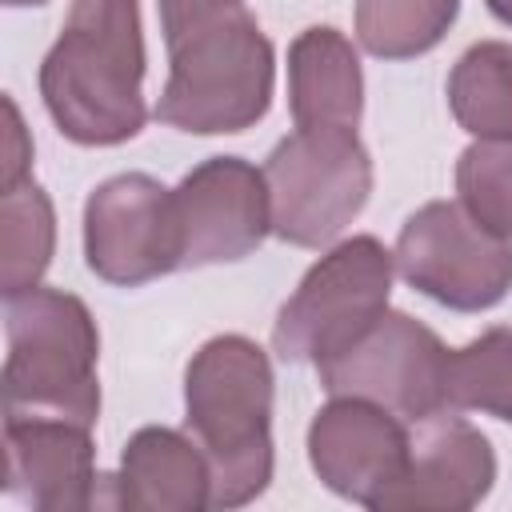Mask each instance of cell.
<instances>
[{"instance_id": "obj_11", "label": "cell", "mask_w": 512, "mask_h": 512, "mask_svg": "<svg viewBox=\"0 0 512 512\" xmlns=\"http://www.w3.org/2000/svg\"><path fill=\"white\" fill-rule=\"evenodd\" d=\"M176 212L184 228V268L244 260L272 232L264 168L240 156H208L176 184Z\"/></svg>"}, {"instance_id": "obj_24", "label": "cell", "mask_w": 512, "mask_h": 512, "mask_svg": "<svg viewBox=\"0 0 512 512\" xmlns=\"http://www.w3.org/2000/svg\"><path fill=\"white\" fill-rule=\"evenodd\" d=\"M8 8H40V4H48V0H4Z\"/></svg>"}, {"instance_id": "obj_4", "label": "cell", "mask_w": 512, "mask_h": 512, "mask_svg": "<svg viewBox=\"0 0 512 512\" xmlns=\"http://www.w3.org/2000/svg\"><path fill=\"white\" fill-rule=\"evenodd\" d=\"M156 120L192 136H228L260 124L272 108L276 52L252 12L228 8L172 48Z\"/></svg>"}, {"instance_id": "obj_9", "label": "cell", "mask_w": 512, "mask_h": 512, "mask_svg": "<svg viewBox=\"0 0 512 512\" xmlns=\"http://www.w3.org/2000/svg\"><path fill=\"white\" fill-rule=\"evenodd\" d=\"M84 264L116 288L184 268L176 188H164L148 172H120L96 184L84 200Z\"/></svg>"}, {"instance_id": "obj_14", "label": "cell", "mask_w": 512, "mask_h": 512, "mask_svg": "<svg viewBox=\"0 0 512 512\" xmlns=\"http://www.w3.org/2000/svg\"><path fill=\"white\" fill-rule=\"evenodd\" d=\"M112 504L140 512H200L212 508V468L200 444L176 428H140L120 452Z\"/></svg>"}, {"instance_id": "obj_22", "label": "cell", "mask_w": 512, "mask_h": 512, "mask_svg": "<svg viewBox=\"0 0 512 512\" xmlns=\"http://www.w3.org/2000/svg\"><path fill=\"white\" fill-rule=\"evenodd\" d=\"M4 112H8V148H4V188L28 180V164H32V144L28 132L20 124V108L12 104V96H4Z\"/></svg>"}, {"instance_id": "obj_23", "label": "cell", "mask_w": 512, "mask_h": 512, "mask_svg": "<svg viewBox=\"0 0 512 512\" xmlns=\"http://www.w3.org/2000/svg\"><path fill=\"white\" fill-rule=\"evenodd\" d=\"M484 4H488V12H492L500 24L512 28V0H484Z\"/></svg>"}, {"instance_id": "obj_20", "label": "cell", "mask_w": 512, "mask_h": 512, "mask_svg": "<svg viewBox=\"0 0 512 512\" xmlns=\"http://www.w3.org/2000/svg\"><path fill=\"white\" fill-rule=\"evenodd\" d=\"M460 208L496 236L512 240V140H476L456 160Z\"/></svg>"}, {"instance_id": "obj_12", "label": "cell", "mask_w": 512, "mask_h": 512, "mask_svg": "<svg viewBox=\"0 0 512 512\" xmlns=\"http://www.w3.org/2000/svg\"><path fill=\"white\" fill-rule=\"evenodd\" d=\"M92 428L60 416H4V492L36 512L96 504Z\"/></svg>"}, {"instance_id": "obj_17", "label": "cell", "mask_w": 512, "mask_h": 512, "mask_svg": "<svg viewBox=\"0 0 512 512\" xmlns=\"http://www.w3.org/2000/svg\"><path fill=\"white\" fill-rule=\"evenodd\" d=\"M56 248V212L48 192L28 176L0 192V288L16 296L36 288L52 264Z\"/></svg>"}, {"instance_id": "obj_13", "label": "cell", "mask_w": 512, "mask_h": 512, "mask_svg": "<svg viewBox=\"0 0 512 512\" xmlns=\"http://www.w3.org/2000/svg\"><path fill=\"white\" fill-rule=\"evenodd\" d=\"M496 480V452L480 428H472L464 416L436 412L416 424L412 436V460L404 480L380 500L384 508H440V512H464L476 508Z\"/></svg>"}, {"instance_id": "obj_16", "label": "cell", "mask_w": 512, "mask_h": 512, "mask_svg": "<svg viewBox=\"0 0 512 512\" xmlns=\"http://www.w3.org/2000/svg\"><path fill=\"white\" fill-rule=\"evenodd\" d=\"M448 108L468 136L512 140V44H472L448 72Z\"/></svg>"}, {"instance_id": "obj_19", "label": "cell", "mask_w": 512, "mask_h": 512, "mask_svg": "<svg viewBox=\"0 0 512 512\" xmlns=\"http://www.w3.org/2000/svg\"><path fill=\"white\" fill-rule=\"evenodd\" d=\"M448 408L512 424V328H488L448 356Z\"/></svg>"}, {"instance_id": "obj_18", "label": "cell", "mask_w": 512, "mask_h": 512, "mask_svg": "<svg viewBox=\"0 0 512 512\" xmlns=\"http://www.w3.org/2000/svg\"><path fill=\"white\" fill-rule=\"evenodd\" d=\"M460 0H356V40L380 60L432 52L456 24Z\"/></svg>"}, {"instance_id": "obj_10", "label": "cell", "mask_w": 512, "mask_h": 512, "mask_svg": "<svg viewBox=\"0 0 512 512\" xmlns=\"http://www.w3.org/2000/svg\"><path fill=\"white\" fill-rule=\"evenodd\" d=\"M412 436L396 412L364 396H332L308 424V464L320 484L352 504L380 508L404 480Z\"/></svg>"}, {"instance_id": "obj_8", "label": "cell", "mask_w": 512, "mask_h": 512, "mask_svg": "<svg viewBox=\"0 0 512 512\" xmlns=\"http://www.w3.org/2000/svg\"><path fill=\"white\" fill-rule=\"evenodd\" d=\"M448 348L408 312H384L348 352L316 364L328 396H364L408 424L448 412Z\"/></svg>"}, {"instance_id": "obj_6", "label": "cell", "mask_w": 512, "mask_h": 512, "mask_svg": "<svg viewBox=\"0 0 512 512\" xmlns=\"http://www.w3.org/2000/svg\"><path fill=\"white\" fill-rule=\"evenodd\" d=\"M272 232L296 248L332 244L372 196V156L348 128H296L268 160Z\"/></svg>"}, {"instance_id": "obj_3", "label": "cell", "mask_w": 512, "mask_h": 512, "mask_svg": "<svg viewBox=\"0 0 512 512\" xmlns=\"http://www.w3.org/2000/svg\"><path fill=\"white\" fill-rule=\"evenodd\" d=\"M4 336V416H60L92 428L100 332L88 304L64 288H24L4 296Z\"/></svg>"}, {"instance_id": "obj_1", "label": "cell", "mask_w": 512, "mask_h": 512, "mask_svg": "<svg viewBox=\"0 0 512 512\" xmlns=\"http://www.w3.org/2000/svg\"><path fill=\"white\" fill-rule=\"evenodd\" d=\"M140 0H72L68 20L40 64V96L72 144L116 148L144 120Z\"/></svg>"}, {"instance_id": "obj_2", "label": "cell", "mask_w": 512, "mask_h": 512, "mask_svg": "<svg viewBox=\"0 0 512 512\" xmlns=\"http://www.w3.org/2000/svg\"><path fill=\"white\" fill-rule=\"evenodd\" d=\"M272 384L268 352L236 332L184 368V428L212 468V508H244L272 480Z\"/></svg>"}, {"instance_id": "obj_5", "label": "cell", "mask_w": 512, "mask_h": 512, "mask_svg": "<svg viewBox=\"0 0 512 512\" xmlns=\"http://www.w3.org/2000/svg\"><path fill=\"white\" fill-rule=\"evenodd\" d=\"M392 252L376 236H352L328 248L284 300L272 324V348L288 364H324L348 352L392 296Z\"/></svg>"}, {"instance_id": "obj_15", "label": "cell", "mask_w": 512, "mask_h": 512, "mask_svg": "<svg viewBox=\"0 0 512 512\" xmlns=\"http://www.w3.org/2000/svg\"><path fill=\"white\" fill-rule=\"evenodd\" d=\"M288 108L296 128H360L364 72L340 28L312 24L288 44Z\"/></svg>"}, {"instance_id": "obj_7", "label": "cell", "mask_w": 512, "mask_h": 512, "mask_svg": "<svg viewBox=\"0 0 512 512\" xmlns=\"http://www.w3.org/2000/svg\"><path fill=\"white\" fill-rule=\"evenodd\" d=\"M396 272L452 312L496 308L512 288V240L476 224L460 204L416 208L396 236Z\"/></svg>"}, {"instance_id": "obj_21", "label": "cell", "mask_w": 512, "mask_h": 512, "mask_svg": "<svg viewBox=\"0 0 512 512\" xmlns=\"http://www.w3.org/2000/svg\"><path fill=\"white\" fill-rule=\"evenodd\" d=\"M156 4H160V28H164L168 48L176 40H184L192 28H200L204 20H212L228 8H240V0H156Z\"/></svg>"}]
</instances>
